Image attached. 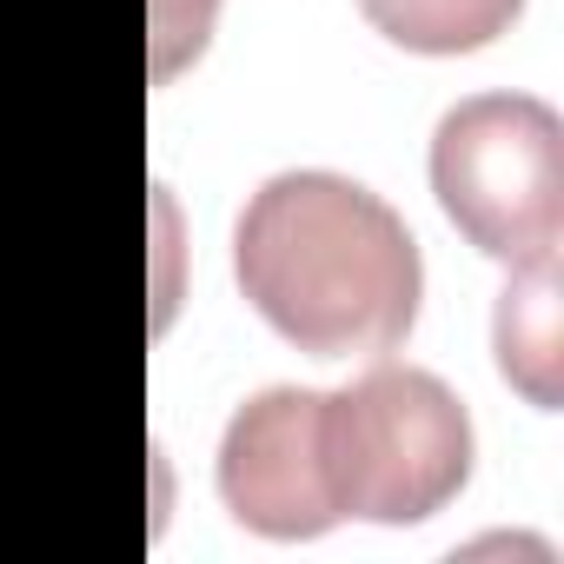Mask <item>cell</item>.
I'll use <instances>...</instances> for the list:
<instances>
[{
    "instance_id": "cell-1",
    "label": "cell",
    "mask_w": 564,
    "mask_h": 564,
    "mask_svg": "<svg viewBox=\"0 0 564 564\" xmlns=\"http://www.w3.org/2000/svg\"><path fill=\"white\" fill-rule=\"evenodd\" d=\"M232 279L246 306L313 359L392 352L425 293L412 226L359 180L326 166L272 173L232 226Z\"/></svg>"
},
{
    "instance_id": "cell-2",
    "label": "cell",
    "mask_w": 564,
    "mask_h": 564,
    "mask_svg": "<svg viewBox=\"0 0 564 564\" xmlns=\"http://www.w3.org/2000/svg\"><path fill=\"white\" fill-rule=\"evenodd\" d=\"M326 485L339 518L425 524L471 478V412L425 366H372L319 399Z\"/></svg>"
},
{
    "instance_id": "cell-3",
    "label": "cell",
    "mask_w": 564,
    "mask_h": 564,
    "mask_svg": "<svg viewBox=\"0 0 564 564\" xmlns=\"http://www.w3.org/2000/svg\"><path fill=\"white\" fill-rule=\"evenodd\" d=\"M432 193L445 219L498 265L557 252L564 120L538 94H471L432 133Z\"/></svg>"
},
{
    "instance_id": "cell-4",
    "label": "cell",
    "mask_w": 564,
    "mask_h": 564,
    "mask_svg": "<svg viewBox=\"0 0 564 564\" xmlns=\"http://www.w3.org/2000/svg\"><path fill=\"white\" fill-rule=\"evenodd\" d=\"M319 399L326 392L313 386H265L219 432V498L246 531L272 544H306L339 524L326 485Z\"/></svg>"
},
{
    "instance_id": "cell-5",
    "label": "cell",
    "mask_w": 564,
    "mask_h": 564,
    "mask_svg": "<svg viewBox=\"0 0 564 564\" xmlns=\"http://www.w3.org/2000/svg\"><path fill=\"white\" fill-rule=\"evenodd\" d=\"M491 352H498L505 386L524 392V405L557 412V399H564V386H557V366H564V352H557V252L511 265L498 313H491Z\"/></svg>"
},
{
    "instance_id": "cell-6",
    "label": "cell",
    "mask_w": 564,
    "mask_h": 564,
    "mask_svg": "<svg viewBox=\"0 0 564 564\" xmlns=\"http://www.w3.org/2000/svg\"><path fill=\"white\" fill-rule=\"evenodd\" d=\"M359 14L372 34H386L405 54H478L491 47L518 14L524 0H359Z\"/></svg>"
},
{
    "instance_id": "cell-7",
    "label": "cell",
    "mask_w": 564,
    "mask_h": 564,
    "mask_svg": "<svg viewBox=\"0 0 564 564\" xmlns=\"http://www.w3.org/2000/svg\"><path fill=\"white\" fill-rule=\"evenodd\" d=\"M147 14H153V80L166 87L173 74H186L206 41H213V14H219V0H147Z\"/></svg>"
}]
</instances>
